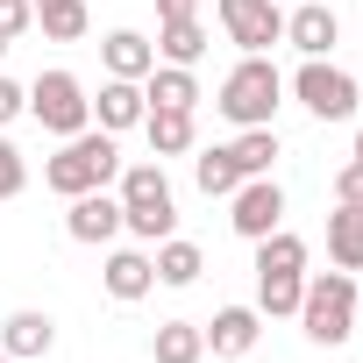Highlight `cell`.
I'll return each mask as SVG.
<instances>
[{"mask_svg":"<svg viewBox=\"0 0 363 363\" xmlns=\"http://www.w3.org/2000/svg\"><path fill=\"white\" fill-rule=\"evenodd\" d=\"M114 171H121L114 135H107V128H79V135H65V150L43 164V186H50V193H65V200H79V193L107 186Z\"/></svg>","mask_w":363,"mask_h":363,"instance_id":"6da1fadb","label":"cell"},{"mask_svg":"<svg viewBox=\"0 0 363 363\" xmlns=\"http://www.w3.org/2000/svg\"><path fill=\"white\" fill-rule=\"evenodd\" d=\"M114 200H121V228H128V235H143V242H164V235L178 228V200H171L164 164H128Z\"/></svg>","mask_w":363,"mask_h":363,"instance_id":"7a4b0ae2","label":"cell"},{"mask_svg":"<svg viewBox=\"0 0 363 363\" xmlns=\"http://www.w3.org/2000/svg\"><path fill=\"white\" fill-rule=\"evenodd\" d=\"M299 328H306V342H320V349L349 342V335H356V278H349V271L306 278V292H299Z\"/></svg>","mask_w":363,"mask_h":363,"instance_id":"3957f363","label":"cell"},{"mask_svg":"<svg viewBox=\"0 0 363 363\" xmlns=\"http://www.w3.org/2000/svg\"><path fill=\"white\" fill-rule=\"evenodd\" d=\"M278 100H285V79H278V65H271V57H242V65L221 79V100H214V107H221L235 128H271Z\"/></svg>","mask_w":363,"mask_h":363,"instance_id":"277c9868","label":"cell"},{"mask_svg":"<svg viewBox=\"0 0 363 363\" xmlns=\"http://www.w3.org/2000/svg\"><path fill=\"white\" fill-rule=\"evenodd\" d=\"M292 93H299V107H306L313 121H349V114H356V79H349L342 65H328V57H306V65L292 72Z\"/></svg>","mask_w":363,"mask_h":363,"instance_id":"5b68a950","label":"cell"},{"mask_svg":"<svg viewBox=\"0 0 363 363\" xmlns=\"http://www.w3.org/2000/svg\"><path fill=\"white\" fill-rule=\"evenodd\" d=\"M29 114H36L50 135H79V128L93 121V100H86V86H79L72 72H36V86H29Z\"/></svg>","mask_w":363,"mask_h":363,"instance_id":"8992f818","label":"cell"},{"mask_svg":"<svg viewBox=\"0 0 363 363\" xmlns=\"http://www.w3.org/2000/svg\"><path fill=\"white\" fill-rule=\"evenodd\" d=\"M221 29H228V43H242V57H264L271 43H285L278 0H221Z\"/></svg>","mask_w":363,"mask_h":363,"instance_id":"52a82bcc","label":"cell"},{"mask_svg":"<svg viewBox=\"0 0 363 363\" xmlns=\"http://www.w3.org/2000/svg\"><path fill=\"white\" fill-rule=\"evenodd\" d=\"M228 200H235V207H228V221H235V235H242V242H264V235L278 228V214H285L278 178H242Z\"/></svg>","mask_w":363,"mask_h":363,"instance_id":"ba28073f","label":"cell"},{"mask_svg":"<svg viewBox=\"0 0 363 363\" xmlns=\"http://www.w3.org/2000/svg\"><path fill=\"white\" fill-rule=\"evenodd\" d=\"M65 235H72V242H114V235H121V200H114L107 186L79 193V200L65 207Z\"/></svg>","mask_w":363,"mask_h":363,"instance_id":"9c48e42d","label":"cell"},{"mask_svg":"<svg viewBox=\"0 0 363 363\" xmlns=\"http://www.w3.org/2000/svg\"><path fill=\"white\" fill-rule=\"evenodd\" d=\"M0 349L22 356V363H36V356H50V349H57V320H50V313H36V306H22V313L0 320Z\"/></svg>","mask_w":363,"mask_h":363,"instance_id":"30bf717a","label":"cell"},{"mask_svg":"<svg viewBox=\"0 0 363 363\" xmlns=\"http://www.w3.org/2000/svg\"><path fill=\"white\" fill-rule=\"evenodd\" d=\"M335 36H342V22H335V8H320V0H306V8L285 15V43H292L299 57H328Z\"/></svg>","mask_w":363,"mask_h":363,"instance_id":"8fae6325","label":"cell"},{"mask_svg":"<svg viewBox=\"0 0 363 363\" xmlns=\"http://www.w3.org/2000/svg\"><path fill=\"white\" fill-rule=\"evenodd\" d=\"M200 335H207V349H214V356H250V349H257V335H264V313H257V306H221Z\"/></svg>","mask_w":363,"mask_h":363,"instance_id":"7c38bea8","label":"cell"},{"mask_svg":"<svg viewBox=\"0 0 363 363\" xmlns=\"http://www.w3.org/2000/svg\"><path fill=\"white\" fill-rule=\"evenodd\" d=\"M93 114H100V128H107V135H114V128H143V114H150L143 79H107V86H100V100H93Z\"/></svg>","mask_w":363,"mask_h":363,"instance_id":"4fadbf2b","label":"cell"},{"mask_svg":"<svg viewBox=\"0 0 363 363\" xmlns=\"http://www.w3.org/2000/svg\"><path fill=\"white\" fill-rule=\"evenodd\" d=\"M143 100H150V107H178V114H193V107H200V79H193V65H150Z\"/></svg>","mask_w":363,"mask_h":363,"instance_id":"5bb4252c","label":"cell"},{"mask_svg":"<svg viewBox=\"0 0 363 363\" xmlns=\"http://www.w3.org/2000/svg\"><path fill=\"white\" fill-rule=\"evenodd\" d=\"M100 285H107V299H121V306H128V299H143V292L157 285V264H150L143 250H114V257H107V271H100Z\"/></svg>","mask_w":363,"mask_h":363,"instance_id":"9a60e30c","label":"cell"},{"mask_svg":"<svg viewBox=\"0 0 363 363\" xmlns=\"http://www.w3.org/2000/svg\"><path fill=\"white\" fill-rule=\"evenodd\" d=\"M100 57H107V79H150L157 43H150V36H135V29H114V36L100 43Z\"/></svg>","mask_w":363,"mask_h":363,"instance_id":"2e32d148","label":"cell"},{"mask_svg":"<svg viewBox=\"0 0 363 363\" xmlns=\"http://www.w3.org/2000/svg\"><path fill=\"white\" fill-rule=\"evenodd\" d=\"M328 257H335V271H363V207H335L328 214Z\"/></svg>","mask_w":363,"mask_h":363,"instance_id":"e0dca14e","label":"cell"},{"mask_svg":"<svg viewBox=\"0 0 363 363\" xmlns=\"http://www.w3.org/2000/svg\"><path fill=\"white\" fill-rule=\"evenodd\" d=\"M157 57H164V65H200V57H207V22H200V15L164 22V29H157Z\"/></svg>","mask_w":363,"mask_h":363,"instance_id":"ac0fdd59","label":"cell"},{"mask_svg":"<svg viewBox=\"0 0 363 363\" xmlns=\"http://www.w3.org/2000/svg\"><path fill=\"white\" fill-rule=\"evenodd\" d=\"M143 135H150V157H186V150H193V114L150 107V114H143Z\"/></svg>","mask_w":363,"mask_h":363,"instance_id":"d6986e66","label":"cell"},{"mask_svg":"<svg viewBox=\"0 0 363 363\" xmlns=\"http://www.w3.org/2000/svg\"><path fill=\"white\" fill-rule=\"evenodd\" d=\"M150 356H157V363H200V356H207L200 320H164V328L150 335Z\"/></svg>","mask_w":363,"mask_h":363,"instance_id":"ffe728a7","label":"cell"},{"mask_svg":"<svg viewBox=\"0 0 363 363\" xmlns=\"http://www.w3.org/2000/svg\"><path fill=\"white\" fill-rule=\"evenodd\" d=\"M193 178H200L207 200H228V193L242 186V164H235V150L221 143V150H200V157H193Z\"/></svg>","mask_w":363,"mask_h":363,"instance_id":"44dd1931","label":"cell"},{"mask_svg":"<svg viewBox=\"0 0 363 363\" xmlns=\"http://www.w3.org/2000/svg\"><path fill=\"white\" fill-rule=\"evenodd\" d=\"M150 264H157V285H193V278L207 271V257H200V242H178V235H164Z\"/></svg>","mask_w":363,"mask_h":363,"instance_id":"7402d4cb","label":"cell"},{"mask_svg":"<svg viewBox=\"0 0 363 363\" xmlns=\"http://www.w3.org/2000/svg\"><path fill=\"white\" fill-rule=\"evenodd\" d=\"M299 292H306V271H257V313H299Z\"/></svg>","mask_w":363,"mask_h":363,"instance_id":"603a6c76","label":"cell"},{"mask_svg":"<svg viewBox=\"0 0 363 363\" xmlns=\"http://www.w3.org/2000/svg\"><path fill=\"white\" fill-rule=\"evenodd\" d=\"M36 22H43V36H50V43H79V36L93 29L86 0H36Z\"/></svg>","mask_w":363,"mask_h":363,"instance_id":"cb8c5ba5","label":"cell"},{"mask_svg":"<svg viewBox=\"0 0 363 363\" xmlns=\"http://www.w3.org/2000/svg\"><path fill=\"white\" fill-rule=\"evenodd\" d=\"M228 150H235L242 178H271V164H278V135H271V128H242Z\"/></svg>","mask_w":363,"mask_h":363,"instance_id":"d4e9b609","label":"cell"},{"mask_svg":"<svg viewBox=\"0 0 363 363\" xmlns=\"http://www.w3.org/2000/svg\"><path fill=\"white\" fill-rule=\"evenodd\" d=\"M257 271H306V242L285 235V228H271V235L257 242Z\"/></svg>","mask_w":363,"mask_h":363,"instance_id":"484cf974","label":"cell"},{"mask_svg":"<svg viewBox=\"0 0 363 363\" xmlns=\"http://www.w3.org/2000/svg\"><path fill=\"white\" fill-rule=\"evenodd\" d=\"M22 186H29V164H22V150L8 135H0V200H15Z\"/></svg>","mask_w":363,"mask_h":363,"instance_id":"4316f807","label":"cell"},{"mask_svg":"<svg viewBox=\"0 0 363 363\" xmlns=\"http://www.w3.org/2000/svg\"><path fill=\"white\" fill-rule=\"evenodd\" d=\"M335 200H349V207H363V157L335 171Z\"/></svg>","mask_w":363,"mask_h":363,"instance_id":"83f0119b","label":"cell"},{"mask_svg":"<svg viewBox=\"0 0 363 363\" xmlns=\"http://www.w3.org/2000/svg\"><path fill=\"white\" fill-rule=\"evenodd\" d=\"M36 22V0H0V29H8V36H22Z\"/></svg>","mask_w":363,"mask_h":363,"instance_id":"f1b7e54d","label":"cell"},{"mask_svg":"<svg viewBox=\"0 0 363 363\" xmlns=\"http://www.w3.org/2000/svg\"><path fill=\"white\" fill-rule=\"evenodd\" d=\"M22 107H29V93H22L15 79H0V128H8V121H15Z\"/></svg>","mask_w":363,"mask_h":363,"instance_id":"f546056e","label":"cell"},{"mask_svg":"<svg viewBox=\"0 0 363 363\" xmlns=\"http://www.w3.org/2000/svg\"><path fill=\"white\" fill-rule=\"evenodd\" d=\"M178 15H200V0H157V22H178Z\"/></svg>","mask_w":363,"mask_h":363,"instance_id":"4dcf8cb0","label":"cell"},{"mask_svg":"<svg viewBox=\"0 0 363 363\" xmlns=\"http://www.w3.org/2000/svg\"><path fill=\"white\" fill-rule=\"evenodd\" d=\"M8 43H15V36H8V29H0V57H8Z\"/></svg>","mask_w":363,"mask_h":363,"instance_id":"1f68e13d","label":"cell"},{"mask_svg":"<svg viewBox=\"0 0 363 363\" xmlns=\"http://www.w3.org/2000/svg\"><path fill=\"white\" fill-rule=\"evenodd\" d=\"M356 157H363V128H356Z\"/></svg>","mask_w":363,"mask_h":363,"instance_id":"d6a6232c","label":"cell"},{"mask_svg":"<svg viewBox=\"0 0 363 363\" xmlns=\"http://www.w3.org/2000/svg\"><path fill=\"white\" fill-rule=\"evenodd\" d=\"M0 363H22V356H0Z\"/></svg>","mask_w":363,"mask_h":363,"instance_id":"836d02e7","label":"cell"}]
</instances>
